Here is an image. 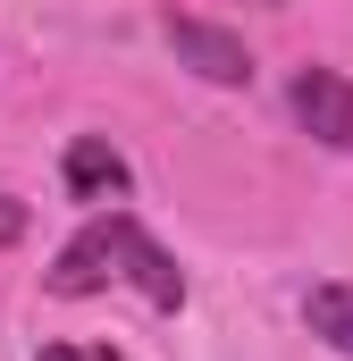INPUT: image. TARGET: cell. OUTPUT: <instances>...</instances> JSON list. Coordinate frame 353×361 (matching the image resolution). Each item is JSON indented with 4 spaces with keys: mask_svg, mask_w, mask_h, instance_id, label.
Instances as JSON below:
<instances>
[{
    "mask_svg": "<svg viewBox=\"0 0 353 361\" xmlns=\"http://www.w3.org/2000/svg\"><path fill=\"white\" fill-rule=\"evenodd\" d=\"M169 51L202 76V85H253V51H244V34H227V25L169 17Z\"/></svg>",
    "mask_w": 353,
    "mask_h": 361,
    "instance_id": "7a4b0ae2",
    "label": "cell"
},
{
    "mask_svg": "<svg viewBox=\"0 0 353 361\" xmlns=\"http://www.w3.org/2000/svg\"><path fill=\"white\" fill-rule=\"evenodd\" d=\"M286 101H294V118H303V135H311V143L353 152V85L337 76V68H303Z\"/></svg>",
    "mask_w": 353,
    "mask_h": 361,
    "instance_id": "3957f363",
    "label": "cell"
},
{
    "mask_svg": "<svg viewBox=\"0 0 353 361\" xmlns=\"http://www.w3.org/2000/svg\"><path fill=\"white\" fill-rule=\"evenodd\" d=\"M59 169H68V193H76V202H118V193L135 185V169H126V152H118L109 135H76Z\"/></svg>",
    "mask_w": 353,
    "mask_h": 361,
    "instance_id": "277c9868",
    "label": "cell"
},
{
    "mask_svg": "<svg viewBox=\"0 0 353 361\" xmlns=\"http://www.w3.org/2000/svg\"><path fill=\"white\" fill-rule=\"evenodd\" d=\"M261 8H277V0H261Z\"/></svg>",
    "mask_w": 353,
    "mask_h": 361,
    "instance_id": "ba28073f",
    "label": "cell"
},
{
    "mask_svg": "<svg viewBox=\"0 0 353 361\" xmlns=\"http://www.w3.org/2000/svg\"><path fill=\"white\" fill-rule=\"evenodd\" d=\"M17 235H25V202H17V193H0V252H8Z\"/></svg>",
    "mask_w": 353,
    "mask_h": 361,
    "instance_id": "52a82bcc",
    "label": "cell"
},
{
    "mask_svg": "<svg viewBox=\"0 0 353 361\" xmlns=\"http://www.w3.org/2000/svg\"><path fill=\"white\" fill-rule=\"evenodd\" d=\"M109 277L143 286V302H152V311H185V269H176L169 252L143 235V219H135V210H101V219H85V227L59 244V261H51V294L85 302V294H101Z\"/></svg>",
    "mask_w": 353,
    "mask_h": 361,
    "instance_id": "6da1fadb",
    "label": "cell"
},
{
    "mask_svg": "<svg viewBox=\"0 0 353 361\" xmlns=\"http://www.w3.org/2000/svg\"><path fill=\"white\" fill-rule=\"evenodd\" d=\"M303 328H311L328 353L353 361V286H345V277H328V286H311V294H303Z\"/></svg>",
    "mask_w": 353,
    "mask_h": 361,
    "instance_id": "5b68a950",
    "label": "cell"
},
{
    "mask_svg": "<svg viewBox=\"0 0 353 361\" xmlns=\"http://www.w3.org/2000/svg\"><path fill=\"white\" fill-rule=\"evenodd\" d=\"M34 361H126L118 345H42Z\"/></svg>",
    "mask_w": 353,
    "mask_h": 361,
    "instance_id": "8992f818",
    "label": "cell"
}]
</instances>
